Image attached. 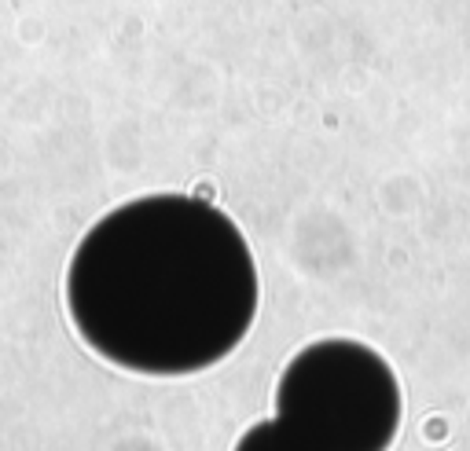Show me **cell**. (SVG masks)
Instances as JSON below:
<instances>
[{"label":"cell","instance_id":"1","mask_svg":"<svg viewBox=\"0 0 470 451\" xmlns=\"http://www.w3.org/2000/svg\"><path fill=\"white\" fill-rule=\"evenodd\" d=\"M67 305L81 338L140 374H191L251 330L258 276L209 202L158 194L107 213L74 250Z\"/></svg>","mask_w":470,"mask_h":451},{"label":"cell","instance_id":"2","mask_svg":"<svg viewBox=\"0 0 470 451\" xmlns=\"http://www.w3.org/2000/svg\"><path fill=\"white\" fill-rule=\"evenodd\" d=\"M280 422L313 451H386L401 422L397 378L357 341H320L283 374Z\"/></svg>","mask_w":470,"mask_h":451},{"label":"cell","instance_id":"3","mask_svg":"<svg viewBox=\"0 0 470 451\" xmlns=\"http://www.w3.org/2000/svg\"><path fill=\"white\" fill-rule=\"evenodd\" d=\"M235 451H313V447L294 429H287L280 418H272V422H262L251 433H243Z\"/></svg>","mask_w":470,"mask_h":451}]
</instances>
